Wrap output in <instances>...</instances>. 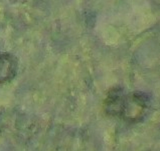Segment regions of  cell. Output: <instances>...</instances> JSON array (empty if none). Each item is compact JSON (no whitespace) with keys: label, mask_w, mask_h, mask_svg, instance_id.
Instances as JSON below:
<instances>
[{"label":"cell","mask_w":160,"mask_h":151,"mask_svg":"<svg viewBox=\"0 0 160 151\" xmlns=\"http://www.w3.org/2000/svg\"><path fill=\"white\" fill-rule=\"evenodd\" d=\"M17 72V60L10 53L0 54V84L14 78Z\"/></svg>","instance_id":"3957f363"},{"label":"cell","mask_w":160,"mask_h":151,"mask_svg":"<svg viewBox=\"0 0 160 151\" xmlns=\"http://www.w3.org/2000/svg\"><path fill=\"white\" fill-rule=\"evenodd\" d=\"M126 91L122 87H113L107 94L105 100V110L112 116L121 117L124 101L126 98Z\"/></svg>","instance_id":"7a4b0ae2"},{"label":"cell","mask_w":160,"mask_h":151,"mask_svg":"<svg viewBox=\"0 0 160 151\" xmlns=\"http://www.w3.org/2000/svg\"><path fill=\"white\" fill-rule=\"evenodd\" d=\"M149 107L150 100L145 93L137 91L127 94L120 118L130 122L140 121L145 117Z\"/></svg>","instance_id":"6da1fadb"}]
</instances>
